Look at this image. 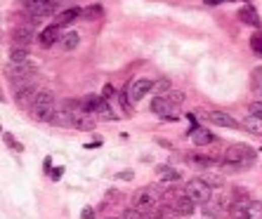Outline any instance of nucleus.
Instances as JSON below:
<instances>
[{"instance_id":"obj_21","label":"nucleus","mask_w":262,"mask_h":219,"mask_svg":"<svg viewBox=\"0 0 262 219\" xmlns=\"http://www.w3.org/2000/svg\"><path fill=\"white\" fill-rule=\"evenodd\" d=\"M239 19L246 24V26H257V14H255V10L253 7H248V5H243L241 10H239Z\"/></svg>"},{"instance_id":"obj_37","label":"nucleus","mask_w":262,"mask_h":219,"mask_svg":"<svg viewBox=\"0 0 262 219\" xmlns=\"http://www.w3.org/2000/svg\"><path fill=\"white\" fill-rule=\"evenodd\" d=\"M128 97H130V95H125V92L118 95V102H121V106H123L125 111H130V102H128Z\"/></svg>"},{"instance_id":"obj_30","label":"nucleus","mask_w":262,"mask_h":219,"mask_svg":"<svg viewBox=\"0 0 262 219\" xmlns=\"http://www.w3.org/2000/svg\"><path fill=\"white\" fill-rule=\"evenodd\" d=\"M250 48H253V52H255V55L262 57V33H257V35H253V38H250Z\"/></svg>"},{"instance_id":"obj_34","label":"nucleus","mask_w":262,"mask_h":219,"mask_svg":"<svg viewBox=\"0 0 262 219\" xmlns=\"http://www.w3.org/2000/svg\"><path fill=\"white\" fill-rule=\"evenodd\" d=\"M3 137H5V144H7V146H12V149L21 151V146L17 144V142H14V139H12V135H10V132H5V135H3Z\"/></svg>"},{"instance_id":"obj_19","label":"nucleus","mask_w":262,"mask_h":219,"mask_svg":"<svg viewBox=\"0 0 262 219\" xmlns=\"http://www.w3.org/2000/svg\"><path fill=\"white\" fill-rule=\"evenodd\" d=\"M81 14H83V10H78V7H69V10H64V12L57 14V24H59V26H66V24H71V21H76Z\"/></svg>"},{"instance_id":"obj_35","label":"nucleus","mask_w":262,"mask_h":219,"mask_svg":"<svg viewBox=\"0 0 262 219\" xmlns=\"http://www.w3.org/2000/svg\"><path fill=\"white\" fill-rule=\"evenodd\" d=\"M250 113L262 118V102H253V104H250Z\"/></svg>"},{"instance_id":"obj_40","label":"nucleus","mask_w":262,"mask_h":219,"mask_svg":"<svg viewBox=\"0 0 262 219\" xmlns=\"http://www.w3.org/2000/svg\"><path fill=\"white\" fill-rule=\"evenodd\" d=\"M224 0H206V5H210V7H215V5H222Z\"/></svg>"},{"instance_id":"obj_5","label":"nucleus","mask_w":262,"mask_h":219,"mask_svg":"<svg viewBox=\"0 0 262 219\" xmlns=\"http://www.w3.org/2000/svg\"><path fill=\"white\" fill-rule=\"evenodd\" d=\"M33 75V71L28 69L26 64H12V69H7V78L12 85H28V78Z\"/></svg>"},{"instance_id":"obj_8","label":"nucleus","mask_w":262,"mask_h":219,"mask_svg":"<svg viewBox=\"0 0 262 219\" xmlns=\"http://www.w3.org/2000/svg\"><path fill=\"white\" fill-rule=\"evenodd\" d=\"M152 111H154V113H159L161 118H166V120H168L170 116H175V104L170 102L166 95H159V97H156V99L152 102Z\"/></svg>"},{"instance_id":"obj_4","label":"nucleus","mask_w":262,"mask_h":219,"mask_svg":"<svg viewBox=\"0 0 262 219\" xmlns=\"http://www.w3.org/2000/svg\"><path fill=\"white\" fill-rule=\"evenodd\" d=\"M57 5H59L57 0H26V12L33 19H48L55 14Z\"/></svg>"},{"instance_id":"obj_43","label":"nucleus","mask_w":262,"mask_h":219,"mask_svg":"<svg viewBox=\"0 0 262 219\" xmlns=\"http://www.w3.org/2000/svg\"><path fill=\"white\" fill-rule=\"evenodd\" d=\"M106 219H123V217H106Z\"/></svg>"},{"instance_id":"obj_17","label":"nucleus","mask_w":262,"mask_h":219,"mask_svg":"<svg viewBox=\"0 0 262 219\" xmlns=\"http://www.w3.org/2000/svg\"><path fill=\"white\" fill-rule=\"evenodd\" d=\"M243 130L246 132H250V135H255V137H262V118L260 116H253L250 113L246 120H243Z\"/></svg>"},{"instance_id":"obj_14","label":"nucleus","mask_w":262,"mask_h":219,"mask_svg":"<svg viewBox=\"0 0 262 219\" xmlns=\"http://www.w3.org/2000/svg\"><path fill=\"white\" fill-rule=\"evenodd\" d=\"M189 137H192V142L196 146H208V144H213L215 142V137L206 130V127H194V130L189 132Z\"/></svg>"},{"instance_id":"obj_12","label":"nucleus","mask_w":262,"mask_h":219,"mask_svg":"<svg viewBox=\"0 0 262 219\" xmlns=\"http://www.w3.org/2000/svg\"><path fill=\"white\" fill-rule=\"evenodd\" d=\"M12 40L17 42V45H24V48H26L28 42L33 40V28L28 26V24H21V26H17L12 31Z\"/></svg>"},{"instance_id":"obj_6","label":"nucleus","mask_w":262,"mask_h":219,"mask_svg":"<svg viewBox=\"0 0 262 219\" xmlns=\"http://www.w3.org/2000/svg\"><path fill=\"white\" fill-rule=\"evenodd\" d=\"M173 207L177 210L179 217H192L194 210H196V203H194V200L182 191V193H177V196L173 198Z\"/></svg>"},{"instance_id":"obj_31","label":"nucleus","mask_w":262,"mask_h":219,"mask_svg":"<svg viewBox=\"0 0 262 219\" xmlns=\"http://www.w3.org/2000/svg\"><path fill=\"white\" fill-rule=\"evenodd\" d=\"M203 179H206L210 186H222L224 184V177H222V174H206Z\"/></svg>"},{"instance_id":"obj_22","label":"nucleus","mask_w":262,"mask_h":219,"mask_svg":"<svg viewBox=\"0 0 262 219\" xmlns=\"http://www.w3.org/2000/svg\"><path fill=\"white\" fill-rule=\"evenodd\" d=\"M62 48L64 50H76L78 42H81V35L76 33V31H66V33H62Z\"/></svg>"},{"instance_id":"obj_2","label":"nucleus","mask_w":262,"mask_h":219,"mask_svg":"<svg viewBox=\"0 0 262 219\" xmlns=\"http://www.w3.org/2000/svg\"><path fill=\"white\" fill-rule=\"evenodd\" d=\"M55 97L50 95V92H38V97L33 99L31 104V116L35 120H41V123H50L52 116H55Z\"/></svg>"},{"instance_id":"obj_15","label":"nucleus","mask_w":262,"mask_h":219,"mask_svg":"<svg viewBox=\"0 0 262 219\" xmlns=\"http://www.w3.org/2000/svg\"><path fill=\"white\" fill-rule=\"evenodd\" d=\"M73 127L76 130H83V132H92L97 127V123L90 118V113H85V111H81V113H76L73 116Z\"/></svg>"},{"instance_id":"obj_25","label":"nucleus","mask_w":262,"mask_h":219,"mask_svg":"<svg viewBox=\"0 0 262 219\" xmlns=\"http://www.w3.org/2000/svg\"><path fill=\"white\" fill-rule=\"evenodd\" d=\"M159 177H161V182H177V179H179V172L175 170V167L161 165V167H159Z\"/></svg>"},{"instance_id":"obj_7","label":"nucleus","mask_w":262,"mask_h":219,"mask_svg":"<svg viewBox=\"0 0 262 219\" xmlns=\"http://www.w3.org/2000/svg\"><path fill=\"white\" fill-rule=\"evenodd\" d=\"M154 82H156V80H149V78H137V80L132 82V87H130V102H139L142 97L149 95V92L154 90Z\"/></svg>"},{"instance_id":"obj_39","label":"nucleus","mask_w":262,"mask_h":219,"mask_svg":"<svg viewBox=\"0 0 262 219\" xmlns=\"http://www.w3.org/2000/svg\"><path fill=\"white\" fill-rule=\"evenodd\" d=\"M59 177H62V167H55V170H52V179L57 182Z\"/></svg>"},{"instance_id":"obj_10","label":"nucleus","mask_w":262,"mask_h":219,"mask_svg":"<svg viewBox=\"0 0 262 219\" xmlns=\"http://www.w3.org/2000/svg\"><path fill=\"white\" fill-rule=\"evenodd\" d=\"M35 97H38V90L33 85H24V87L17 90V104H19L21 109H31Z\"/></svg>"},{"instance_id":"obj_42","label":"nucleus","mask_w":262,"mask_h":219,"mask_svg":"<svg viewBox=\"0 0 262 219\" xmlns=\"http://www.w3.org/2000/svg\"><path fill=\"white\" fill-rule=\"evenodd\" d=\"M57 3H59V5H64V3H71V0H57Z\"/></svg>"},{"instance_id":"obj_13","label":"nucleus","mask_w":262,"mask_h":219,"mask_svg":"<svg viewBox=\"0 0 262 219\" xmlns=\"http://www.w3.org/2000/svg\"><path fill=\"white\" fill-rule=\"evenodd\" d=\"M203 214H206V217H210V219H220L222 214H224V203H220V200L215 198H210L208 200V203H203Z\"/></svg>"},{"instance_id":"obj_9","label":"nucleus","mask_w":262,"mask_h":219,"mask_svg":"<svg viewBox=\"0 0 262 219\" xmlns=\"http://www.w3.org/2000/svg\"><path fill=\"white\" fill-rule=\"evenodd\" d=\"M59 24H50L45 31H43L41 35H38V40H41V45L43 48H52L55 42H59L62 40V31H59Z\"/></svg>"},{"instance_id":"obj_3","label":"nucleus","mask_w":262,"mask_h":219,"mask_svg":"<svg viewBox=\"0 0 262 219\" xmlns=\"http://www.w3.org/2000/svg\"><path fill=\"white\" fill-rule=\"evenodd\" d=\"M184 193L196 205H203V203H208V200L213 198V186L208 184L203 177H196V179H189V182H186Z\"/></svg>"},{"instance_id":"obj_38","label":"nucleus","mask_w":262,"mask_h":219,"mask_svg":"<svg viewBox=\"0 0 262 219\" xmlns=\"http://www.w3.org/2000/svg\"><path fill=\"white\" fill-rule=\"evenodd\" d=\"M81 217L83 219H95V210H92V207H85L83 212H81Z\"/></svg>"},{"instance_id":"obj_29","label":"nucleus","mask_w":262,"mask_h":219,"mask_svg":"<svg viewBox=\"0 0 262 219\" xmlns=\"http://www.w3.org/2000/svg\"><path fill=\"white\" fill-rule=\"evenodd\" d=\"M253 87H255L257 95H262V66L253 71Z\"/></svg>"},{"instance_id":"obj_20","label":"nucleus","mask_w":262,"mask_h":219,"mask_svg":"<svg viewBox=\"0 0 262 219\" xmlns=\"http://www.w3.org/2000/svg\"><path fill=\"white\" fill-rule=\"evenodd\" d=\"M50 123L55 125V127H73V113H69V111H59V113L52 116Z\"/></svg>"},{"instance_id":"obj_24","label":"nucleus","mask_w":262,"mask_h":219,"mask_svg":"<svg viewBox=\"0 0 262 219\" xmlns=\"http://www.w3.org/2000/svg\"><path fill=\"white\" fill-rule=\"evenodd\" d=\"M189 160L194 165H199V167H210V165L220 163L217 158H208V156H201V153H189Z\"/></svg>"},{"instance_id":"obj_27","label":"nucleus","mask_w":262,"mask_h":219,"mask_svg":"<svg viewBox=\"0 0 262 219\" xmlns=\"http://www.w3.org/2000/svg\"><path fill=\"white\" fill-rule=\"evenodd\" d=\"M97 116H104V120H116V113H114V111L109 109V104H106V99H102V102H99Z\"/></svg>"},{"instance_id":"obj_26","label":"nucleus","mask_w":262,"mask_h":219,"mask_svg":"<svg viewBox=\"0 0 262 219\" xmlns=\"http://www.w3.org/2000/svg\"><path fill=\"white\" fill-rule=\"evenodd\" d=\"M243 219H262V203L260 200H250L248 210H246V217Z\"/></svg>"},{"instance_id":"obj_11","label":"nucleus","mask_w":262,"mask_h":219,"mask_svg":"<svg viewBox=\"0 0 262 219\" xmlns=\"http://www.w3.org/2000/svg\"><path fill=\"white\" fill-rule=\"evenodd\" d=\"M208 120L215 125H220V127H229V130L239 127V123H236L229 113H224V111H210V113H208Z\"/></svg>"},{"instance_id":"obj_23","label":"nucleus","mask_w":262,"mask_h":219,"mask_svg":"<svg viewBox=\"0 0 262 219\" xmlns=\"http://www.w3.org/2000/svg\"><path fill=\"white\" fill-rule=\"evenodd\" d=\"M99 102H102V99H99L97 95H88V97H83V99H81L85 113H97V109H99Z\"/></svg>"},{"instance_id":"obj_18","label":"nucleus","mask_w":262,"mask_h":219,"mask_svg":"<svg viewBox=\"0 0 262 219\" xmlns=\"http://www.w3.org/2000/svg\"><path fill=\"white\" fill-rule=\"evenodd\" d=\"M7 59H10V64H26L28 62V48H24V45H14V48L10 50Z\"/></svg>"},{"instance_id":"obj_32","label":"nucleus","mask_w":262,"mask_h":219,"mask_svg":"<svg viewBox=\"0 0 262 219\" xmlns=\"http://www.w3.org/2000/svg\"><path fill=\"white\" fill-rule=\"evenodd\" d=\"M166 97L175 104V106H179V104L184 102V95H182V92H173V90H170V92H166Z\"/></svg>"},{"instance_id":"obj_41","label":"nucleus","mask_w":262,"mask_h":219,"mask_svg":"<svg viewBox=\"0 0 262 219\" xmlns=\"http://www.w3.org/2000/svg\"><path fill=\"white\" fill-rule=\"evenodd\" d=\"M121 177H123V179H128V182H130V179H132V170H125L123 174H121Z\"/></svg>"},{"instance_id":"obj_28","label":"nucleus","mask_w":262,"mask_h":219,"mask_svg":"<svg viewBox=\"0 0 262 219\" xmlns=\"http://www.w3.org/2000/svg\"><path fill=\"white\" fill-rule=\"evenodd\" d=\"M154 92H156V95H166V92H170V80H168V78L156 80L154 82Z\"/></svg>"},{"instance_id":"obj_16","label":"nucleus","mask_w":262,"mask_h":219,"mask_svg":"<svg viewBox=\"0 0 262 219\" xmlns=\"http://www.w3.org/2000/svg\"><path fill=\"white\" fill-rule=\"evenodd\" d=\"M248 205H250V198L248 196H239V198L234 200V205H232V217L234 219H243L246 217V210H248Z\"/></svg>"},{"instance_id":"obj_36","label":"nucleus","mask_w":262,"mask_h":219,"mask_svg":"<svg viewBox=\"0 0 262 219\" xmlns=\"http://www.w3.org/2000/svg\"><path fill=\"white\" fill-rule=\"evenodd\" d=\"M102 14V10L99 7H90V10H83V14L81 17H99Z\"/></svg>"},{"instance_id":"obj_1","label":"nucleus","mask_w":262,"mask_h":219,"mask_svg":"<svg viewBox=\"0 0 262 219\" xmlns=\"http://www.w3.org/2000/svg\"><path fill=\"white\" fill-rule=\"evenodd\" d=\"M253 160H255V151L243 144H236V146H232V149H227V153L222 158V167H224V170H243V167H248Z\"/></svg>"},{"instance_id":"obj_33","label":"nucleus","mask_w":262,"mask_h":219,"mask_svg":"<svg viewBox=\"0 0 262 219\" xmlns=\"http://www.w3.org/2000/svg\"><path fill=\"white\" fill-rule=\"evenodd\" d=\"M123 219H146V217H144L142 212H139V210L130 207V210H125V212H123Z\"/></svg>"}]
</instances>
